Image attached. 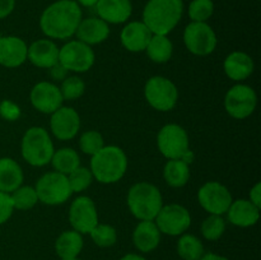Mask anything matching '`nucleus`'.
<instances>
[{
    "label": "nucleus",
    "instance_id": "nucleus-34",
    "mask_svg": "<svg viewBox=\"0 0 261 260\" xmlns=\"http://www.w3.org/2000/svg\"><path fill=\"white\" fill-rule=\"evenodd\" d=\"M213 13V0H191L188 8V14L191 22H206Z\"/></svg>",
    "mask_w": 261,
    "mask_h": 260
},
{
    "label": "nucleus",
    "instance_id": "nucleus-11",
    "mask_svg": "<svg viewBox=\"0 0 261 260\" xmlns=\"http://www.w3.org/2000/svg\"><path fill=\"white\" fill-rule=\"evenodd\" d=\"M184 42L191 54L211 55L217 47V35L206 22H191L184 31Z\"/></svg>",
    "mask_w": 261,
    "mask_h": 260
},
{
    "label": "nucleus",
    "instance_id": "nucleus-21",
    "mask_svg": "<svg viewBox=\"0 0 261 260\" xmlns=\"http://www.w3.org/2000/svg\"><path fill=\"white\" fill-rule=\"evenodd\" d=\"M76 40L86 45H98L106 41L110 36V27L98 17H89L82 19L75 31Z\"/></svg>",
    "mask_w": 261,
    "mask_h": 260
},
{
    "label": "nucleus",
    "instance_id": "nucleus-33",
    "mask_svg": "<svg viewBox=\"0 0 261 260\" xmlns=\"http://www.w3.org/2000/svg\"><path fill=\"white\" fill-rule=\"evenodd\" d=\"M91 239L98 247H111L117 241V232L110 224L98 223L91 232Z\"/></svg>",
    "mask_w": 261,
    "mask_h": 260
},
{
    "label": "nucleus",
    "instance_id": "nucleus-44",
    "mask_svg": "<svg viewBox=\"0 0 261 260\" xmlns=\"http://www.w3.org/2000/svg\"><path fill=\"white\" fill-rule=\"evenodd\" d=\"M75 2L78 3L79 5H82V7L92 8L97 4V2H98V0H75Z\"/></svg>",
    "mask_w": 261,
    "mask_h": 260
},
{
    "label": "nucleus",
    "instance_id": "nucleus-38",
    "mask_svg": "<svg viewBox=\"0 0 261 260\" xmlns=\"http://www.w3.org/2000/svg\"><path fill=\"white\" fill-rule=\"evenodd\" d=\"M13 212H14V206H13L10 194L0 191V226L9 221Z\"/></svg>",
    "mask_w": 261,
    "mask_h": 260
},
{
    "label": "nucleus",
    "instance_id": "nucleus-7",
    "mask_svg": "<svg viewBox=\"0 0 261 260\" xmlns=\"http://www.w3.org/2000/svg\"><path fill=\"white\" fill-rule=\"evenodd\" d=\"M35 190L37 193L38 201L46 205L64 204L73 194L69 185L68 176L56 171L41 176L36 183Z\"/></svg>",
    "mask_w": 261,
    "mask_h": 260
},
{
    "label": "nucleus",
    "instance_id": "nucleus-16",
    "mask_svg": "<svg viewBox=\"0 0 261 260\" xmlns=\"http://www.w3.org/2000/svg\"><path fill=\"white\" fill-rule=\"evenodd\" d=\"M31 103L42 114H53L63 106L60 88L50 82H40L31 91Z\"/></svg>",
    "mask_w": 261,
    "mask_h": 260
},
{
    "label": "nucleus",
    "instance_id": "nucleus-40",
    "mask_svg": "<svg viewBox=\"0 0 261 260\" xmlns=\"http://www.w3.org/2000/svg\"><path fill=\"white\" fill-rule=\"evenodd\" d=\"M15 8V0H0V19L9 17Z\"/></svg>",
    "mask_w": 261,
    "mask_h": 260
},
{
    "label": "nucleus",
    "instance_id": "nucleus-12",
    "mask_svg": "<svg viewBox=\"0 0 261 260\" xmlns=\"http://www.w3.org/2000/svg\"><path fill=\"white\" fill-rule=\"evenodd\" d=\"M161 233L168 236H181L191 224L190 212L180 204L163 205L154 218Z\"/></svg>",
    "mask_w": 261,
    "mask_h": 260
},
{
    "label": "nucleus",
    "instance_id": "nucleus-41",
    "mask_svg": "<svg viewBox=\"0 0 261 260\" xmlns=\"http://www.w3.org/2000/svg\"><path fill=\"white\" fill-rule=\"evenodd\" d=\"M50 73H51V76H53L55 81H64V79L68 76V70H66L60 63L55 64L53 68H50Z\"/></svg>",
    "mask_w": 261,
    "mask_h": 260
},
{
    "label": "nucleus",
    "instance_id": "nucleus-39",
    "mask_svg": "<svg viewBox=\"0 0 261 260\" xmlns=\"http://www.w3.org/2000/svg\"><path fill=\"white\" fill-rule=\"evenodd\" d=\"M0 115L5 120L13 121V120H15L19 116V109L10 101H3L0 103Z\"/></svg>",
    "mask_w": 261,
    "mask_h": 260
},
{
    "label": "nucleus",
    "instance_id": "nucleus-24",
    "mask_svg": "<svg viewBox=\"0 0 261 260\" xmlns=\"http://www.w3.org/2000/svg\"><path fill=\"white\" fill-rule=\"evenodd\" d=\"M134 246L140 252H150L161 242V232L154 221H140L133 232Z\"/></svg>",
    "mask_w": 261,
    "mask_h": 260
},
{
    "label": "nucleus",
    "instance_id": "nucleus-42",
    "mask_svg": "<svg viewBox=\"0 0 261 260\" xmlns=\"http://www.w3.org/2000/svg\"><path fill=\"white\" fill-rule=\"evenodd\" d=\"M251 203H254L256 206H261V184L256 183L250 190V199Z\"/></svg>",
    "mask_w": 261,
    "mask_h": 260
},
{
    "label": "nucleus",
    "instance_id": "nucleus-3",
    "mask_svg": "<svg viewBox=\"0 0 261 260\" xmlns=\"http://www.w3.org/2000/svg\"><path fill=\"white\" fill-rule=\"evenodd\" d=\"M91 172L101 184H115L124 177L127 170L126 153L116 145H105L92 155Z\"/></svg>",
    "mask_w": 261,
    "mask_h": 260
},
{
    "label": "nucleus",
    "instance_id": "nucleus-6",
    "mask_svg": "<svg viewBox=\"0 0 261 260\" xmlns=\"http://www.w3.org/2000/svg\"><path fill=\"white\" fill-rule=\"evenodd\" d=\"M157 147L167 160H184L188 162L190 155L188 133L177 124H167L160 130L157 135Z\"/></svg>",
    "mask_w": 261,
    "mask_h": 260
},
{
    "label": "nucleus",
    "instance_id": "nucleus-29",
    "mask_svg": "<svg viewBox=\"0 0 261 260\" xmlns=\"http://www.w3.org/2000/svg\"><path fill=\"white\" fill-rule=\"evenodd\" d=\"M51 165L55 168L56 172L68 176L71 171L81 166V158H79L78 152L73 148H60L54 152Z\"/></svg>",
    "mask_w": 261,
    "mask_h": 260
},
{
    "label": "nucleus",
    "instance_id": "nucleus-23",
    "mask_svg": "<svg viewBox=\"0 0 261 260\" xmlns=\"http://www.w3.org/2000/svg\"><path fill=\"white\" fill-rule=\"evenodd\" d=\"M224 73L234 82H242L254 73V60L246 53L234 51L224 59Z\"/></svg>",
    "mask_w": 261,
    "mask_h": 260
},
{
    "label": "nucleus",
    "instance_id": "nucleus-2",
    "mask_svg": "<svg viewBox=\"0 0 261 260\" xmlns=\"http://www.w3.org/2000/svg\"><path fill=\"white\" fill-rule=\"evenodd\" d=\"M182 14V0H148L142 22L153 35L167 36L180 23Z\"/></svg>",
    "mask_w": 261,
    "mask_h": 260
},
{
    "label": "nucleus",
    "instance_id": "nucleus-45",
    "mask_svg": "<svg viewBox=\"0 0 261 260\" xmlns=\"http://www.w3.org/2000/svg\"><path fill=\"white\" fill-rule=\"evenodd\" d=\"M120 260H147V259L139 254H126L124 255Z\"/></svg>",
    "mask_w": 261,
    "mask_h": 260
},
{
    "label": "nucleus",
    "instance_id": "nucleus-14",
    "mask_svg": "<svg viewBox=\"0 0 261 260\" xmlns=\"http://www.w3.org/2000/svg\"><path fill=\"white\" fill-rule=\"evenodd\" d=\"M69 222L74 231L81 235L89 233L98 224V212L89 196H78L69 208Z\"/></svg>",
    "mask_w": 261,
    "mask_h": 260
},
{
    "label": "nucleus",
    "instance_id": "nucleus-19",
    "mask_svg": "<svg viewBox=\"0 0 261 260\" xmlns=\"http://www.w3.org/2000/svg\"><path fill=\"white\" fill-rule=\"evenodd\" d=\"M27 59L37 68L50 69L59 63V47L48 38L37 40L28 46Z\"/></svg>",
    "mask_w": 261,
    "mask_h": 260
},
{
    "label": "nucleus",
    "instance_id": "nucleus-30",
    "mask_svg": "<svg viewBox=\"0 0 261 260\" xmlns=\"http://www.w3.org/2000/svg\"><path fill=\"white\" fill-rule=\"evenodd\" d=\"M177 254L182 260H199L203 256L204 245L194 235H181L177 241Z\"/></svg>",
    "mask_w": 261,
    "mask_h": 260
},
{
    "label": "nucleus",
    "instance_id": "nucleus-9",
    "mask_svg": "<svg viewBox=\"0 0 261 260\" xmlns=\"http://www.w3.org/2000/svg\"><path fill=\"white\" fill-rule=\"evenodd\" d=\"M94 51L79 40L69 41L59 48V63L68 71L86 73L94 64Z\"/></svg>",
    "mask_w": 261,
    "mask_h": 260
},
{
    "label": "nucleus",
    "instance_id": "nucleus-22",
    "mask_svg": "<svg viewBox=\"0 0 261 260\" xmlns=\"http://www.w3.org/2000/svg\"><path fill=\"white\" fill-rule=\"evenodd\" d=\"M227 218L233 226L251 227L257 223L260 218V208L255 205L249 199L233 200L227 211Z\"/></svg>",
    "mask_w": 261,
    "mask_h": 260
},
{
    "label": "nucleus",
    "instance_id": "nucleus-18",
    "mask_svg": "<svg viewBox=\"0 0 261 260\" xmlns=\"http://www.w3.org/2000/svg\"><path fill=\"white\" fill-rule=\"evenodd\" d=\"M94 8L98 18L107 24L125 23L133 13L132 0H98Z\"/></svg>",
    "mask_w": 261,
    "mask_h": 260
},
{
    "label": "nucleus",
    "instance_id": "nucleus-28",
    "mask_svg": "<svg viewBox=\"0 0 261 260\" xmlns=\"http://www.w3.org/2000/svg\"><path fill=\"white\" fill-rule=\"evenodd\" d=\"M145 51H147L148 58L153 63L163 64L170 61V59L172 58L173 45L167 36L153 35Z\"/></svg>",
    "mask_w": 261,
    "mask_h": 260
},
{
    "label": "nucleus",
    "instance_id": "nucleus-15",
    "mask_svg": "<svg viewBox=\"0 0 261 260\" xmlns=\"http://www.w3.org/2000/svg\"><path fill=\"white\" fill-rule=\"evenodd\" d=\"M50 127L58 139L70 140L81 129V116L73 107L61 106L51 114Z\"/></svg>",
    "mask_w": 261,
    "mask_h": 260
},
{
    "label": "nucleus",
    "instance_id": "nucleus-13",
    "mask_svg": "<svg viewBox=\"0 0 261 260\" xmlns=\"http://www.w3.org/2000/svg\"><path fill=\"white\" fill-rule=\"evenodd\" d=\"M198 200L209 214L222 216L227 213L233 199L231 191L226 186L217 181H208L199 189Z\"/></svg>",
    "mask_w": 261,
    "mask_h": 260
},
{
    "label": "nucleus",
    "instance_id": "nucleus-36",
    "mask_svg": "<svg viewBox=\"0 0 261 260\" xmlns=\"http://www.w3.org/2000/svg\"><path fill=\"white\" fill-rule=\"evenodd\" d=\"M84 91H86V83L78 75L66 76L60 87L61 96H63L64 99H68V101L78 99L79 97L83 96Z\"/></svg>",
    "mask_w": 261,
    "mask_h": 260
},
{
    "label": "nucleus",
    "instance_id": "nucleus-32",
    "mask_svg": "<svg viewBox=\"0 0 261 260\" xmlns=\"http://www.w3.org/2000/svg\"><path fill=\"white\" fill-rule=\"evenodd\" d=\"M200 231L204 239L209 241H216L223 236L226 231V222L222 218V216L209 214V217H206L201 223Z\"/></svg>",
    "mask_w": 261,
    "mask_h": 260
},
{
    "label": "nucleus",
    "instance_id": "nucleus-26",
    "mask_svg": "<svg viewBox=\"0 0 261 260\" xmlns=\"http://www.w3.org/2000/svg\"><path fill=\"white\" fill-rule=\"evenodd\" d=\"M83 244V237L79 232L74 231V229L64 231L55 241L56 255L61 260L75 259L82 252Z\"/></svg>",
    "mask_w": 261,
    "mask_h": 260
},
{
    "label": "nucleus",
    "instance_id": "nucleus-25",
    "mask_svg": "<svg viewBox=\"0 0 261 260\" xmlns=\"http://www.w3.org/2000/svg\"><path fill=\"white\" fill-rule=\"evenodd\" d=\"M23 183L22 167L10 157L0 158V191L13 193Z\"/></svg>",
    "mask_w": 261,
    "mask_h": 260
},
{
    "label": "nucleus",
    "instance_id": "nucleus-31",
    "mask_svg": "<svg viewBox=\"0 0 261 260\" xmlns=\"http://www.w3.org/2000/svg\"><path fill=\"white\" fill-rule=\"evenodd\" d=\"M10 196H12L13 206H14V209H18V211L32 209L38 201L37 193H36L35 188H32V186L20 185L13 193H10Z\"/></svg>",
    "mask_w": 261,
    "mask_h": 260
},
{
    "label": "nucleus",
    "instance_id": "nucleus-43",
    "mask_svg": "<svg viewBox=\"0 0 261 260\" xmlns=\"http://www.w3.org/2000/svg\"><path fill=\"white\" fill-rule=\"evenodd\" d=\"M199 260H228L226 256H222V255L214 254V252H206Z\"/></svg>",
    "mask_w": 261,
    "mask_h": 260
},
{
    "label": "nucleus",
    "instance_id": "nucleus-1",
    "mask_svg": "<svg viewBox=\"0 0 261 260\" xmlns=\"http://www.w3.org/2000/svg\"><path fill=\"white\" fill-rule=\"evenodd\" d=\"M82 19V8L75 0H58L42 12L40 28L46 37L68 40L75 35Z\"/></svg>",
    "mask_w": 261,
    "mask_h": 260
},
{
    "label": "nucleus",
    "instance_id": "nucleus-8",
    "mask_svg": "<svg viewBox=\"0 0 261 260\" xmlns=\"http://www.w3.org/2000/svg\"><path fill=\"white\" fill-rule=\"evenodd\" d=\"M144 96L153 109L167 112L175 109L177 105L178 89L168 78L155 75L148 79L145 83Z\"/></svg>",
    "mask_w": 261,
    "mask_h": 260
},
{
    "label": "nucleus",
    "instance_id": "nucleus-35",
    "mask_svg": "<svg viewBox=\"0 0 261 260\" xmlns=\"http://www.w3.org/2000/svg\"><path fill=\"white\" fill-rule=\"evenodd\" d=\"M68 181L73 193H82L91 186L93 175L91 170L83 166H79L68 175Z\"/></svg>",
    "mask_w": 261,
    "mask_h": 260
},
{
    "label": "nucleus",
    "instance_id": "nucleus-4",
    "mask_svg": "<svg viewBox=\"0 0 261 260\" xmlns=\"http://www.w3.org/2000/svg\"><path fill=\"white\" fill-rule=\"evenodd\" d=\"M127 206L133 216L139 221H154L163 206L162 194L157 186L149 183H138L127 193Z\"/></svg>",
    "mask_w": 261,
    "mask_h": 260
},
{
    "label": "nucleus",
    "instance_id": "nucleus-37",
    "mask_svg": "<svg viewBox=\"0 0 261 260\" xmlns=\"http://www.w3.org/2000/svg\"><path fill=\"white\" fill-rule=\"evenodd\" d=\"M105 147L103 137L96 130L84 132L79 138V148L84 154L94 155Z\"/></svg>",
    "mask_w": 261,
    "mask_h": 260
},
{
    "label": "nucleus",
    "instance_id": "nucleus-10",
    "mask_svg": "<svg viewBox=\"0 0 261 260\" xmlns=\"http://www.w3.org/2000/svg\"><path fill=\"white\" fill-rule=\"evenodd\" d=\"M257 96L254 88L246 84L231 87L224 97V109L227 114L237 120H244L255 111Z\"/></svg>",
    "mask_w": 261,
    "mask_h": 260
},
{
    "label": "nucleus",
    "instance_id": "nucleus-46",
    "mask_svg": "<svg viewBox=\"0 0 261 260\" xmlns=\"http://www.w3.org/2000/svg\"><path fill=\"white\" fill-rule=\"evenodd\" d=\"M70 260H81V259H78V257H75V259H70Z\"/></svg>",
    "mask_w": 261,
    "mask_h": 260
},
{
    "label": "nucleus",
    "instance_id": "nucleus-20",
    "mask_svg": "<svg viewBox=\"0 0 261 260\" xmlns=\"http://www.w3.org/2000/svg\"><path fill=\"white\" fill-rule=\"evenodd\" d=\"M153 33L143 22H129L121 31L120 40L122 46L130 53H142L145 51Z\"/></svg>",
    "mask_w": 261,
    "mask_h": 260
},
{
    "label": "nucleus",
    "instance_id": "nucleus-17",
    "mask_svg": "<svg viewBox=\"0 0 261 260\" xmlns=\"http://www.w3.org/2000/svg\"><path fill=\"white\" fill-rule=\"evenodd\" d=\"M28 46L17 36H0V65L18 68L27 60Z\"/></svg>",
    "mask_w": 261,
    "mask_h": 260
},
{
    "label": "nucleus",
    "instance_id": "nucleus-5",
    "mask_svg": "<svg viewBox=\"0 0 261 260\" xmlns=\"http://www.w3.org/2000/svg\"><path fill=\"white\" fill-rule=\"evenodd\" d=\"M20 152L25 162L31 166L43 167L48 165L55 149L47 130L41 126L30 127L22 138Z\"/></svg>",
    "mask_w": 261,
    "mask_h": 260
},
{
    "label": "nucleus",
    "instance_id": "nucleus-27",
    "mask_svg": "<svg viewBox=\"0 0 261 260\" xmlns=\"http://www.w3.org/2000/svg\"><path fill=\"white\" fill-rule=\"evenodd\" d=\"M163 177L171 188H182L190 178V167L184 160H168L163 168Z\"/></svg>",
    "mask_w": 261,
    "mask_h": 260
}]
</instances>
